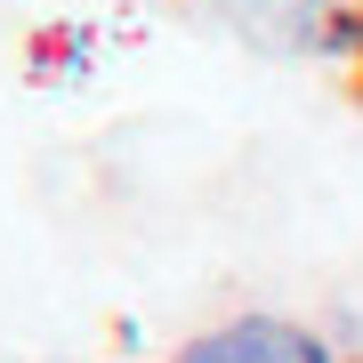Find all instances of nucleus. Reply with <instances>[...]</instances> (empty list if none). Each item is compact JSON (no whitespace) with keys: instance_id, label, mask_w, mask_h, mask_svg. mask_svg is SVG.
Listing matches in <instances>:
<instances>
[{"instance_id":"f257e3e1","label":"nucleus","mask_w":363,"mask_h":363,"mask_svg":"<svg viewBox=\"0 0 363 363\" xmlns=\"http://www.w3.org/2000/svg\"><path fill=\"white\" fill-rule=\"evenodd\" d=\"M218 16L283 57H331L363 40V0H218Z\"/></svg>"},{"instance_id":"f03ea898","label":"nucleus","mask_w":363,"mask_h":363,"mask_svg":"<svg viewBox=\"0 0 363 363\" xmlns=\"http://www.w3.org/2000/svg\"><path fill=\"white\" fill-rule=\"evenodd\" d=\"M178 363H331V347L307 323H283V315H234V323L202 331Z\"/></svg>"}]
</instances>
